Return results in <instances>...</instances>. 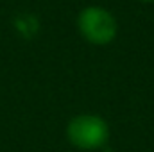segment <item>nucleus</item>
Segmentation results:
<instances>
[{
    "mask_svg": "<svg viewBox=\"0 0 154 152\" xmlns=\"http://www.w3.org/2000/svg\"><path fill=\"white\" fill-rule=\"evenodd\" d=\"M66 138L79 150H97L108 143L109 125L99 114H77L66 125Z\"/></svg>",
    "mask_w": 154,
    "mask_h": 152,
    "instance_id": "nucleus-1",
    "label": "nucleus"
},
{
    "mask_svg": "<svg viewBox=\"0 0 154 152\" xmlns=\"http://www.w3.org/2000/svg\"><path fill=\"white\" fill-rule=\"evenodd\" d=\"M142 2H154V0H142Z\"/></svg>",
    "mask_w": 154,
    "mask_h": 152,
    "instance_id": "nucleus-3",
    "label": "nucleus"
},
{
    "mask_svg": "<svg viewBox=\"0 0 154 152\" xmlns=\"http://www.w3.org/2000/svg\"><path fill=\"white\" fill-rule=\"evenodd\" d=\"M81 36L93 45H108L116 36V18L104 7H84L77 16Z\"/></svg>",
    "mask_w": 154,
    "mask_h": 152,
    "instance_id": "nucleus-2",
    "label": "nucleus"
}]
</instances>
